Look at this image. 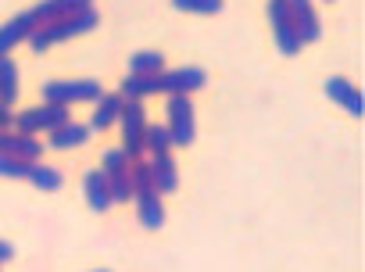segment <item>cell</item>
<instances>
[{"instance_id":"1","label":"cell","mask_w":365,"mask_h":272,"mask_svg":"<svg viewBox=\"0 0 365 272\" xmlns=\"http://www.w3.org/2000/svg\"><path fill=\"white\" fill-rule=\"evenodd\" d=\"M97 22H101L97 8H86V11H79V15H68V19H58V22L36 26V29L29 33V40H26V44H29L36 54H43V51H51L54 44H65V40H76V36H83V33L97 29Z\"/></svg>"},{"instance_id":"2","label":"cell","mask_w":365,"mask_h":272,"mask_svg":"<svg viewBox=\"0 0 365 272\" xmlns=\"http://www.w3.org/2000/svg\"><path fill=\"white\" fill-rule=\"evenodd\" d=\"M104 86L101 79H54L43 86V101L47 104H83V101H101Z\"/></svg>"},{"instance_id":"3","label":"cell","mask_w":365,"mask_h":272,"mask_svg":"<svg viewBox=\"0 0 365 272\" xmlns=\"http://www.w3.org/2000/svg\"><path fill=\"white\" fill-rule=\"evenodd\" d=\"M118 122H122V151H125V158L129 161L143 158V133H147V108H143V101H125Z\"/></svg>"},{"instance_id":"4","label":"cell","mask_w":365,"mask_h":272,"mask_svg":"<svg viewBox=\"0 0 365 272\" xmlns=\"http://www.w3.org/2000/svg\"><path fill=\"white\" fill-rule=\"evenodd\" d=\"M65 122H72V119H68V104H47V101H43V104L22 111V115L15 119V129L26 133V136H36V133H51V129H58V126H65Z\"/></svg>"},{"instance_id":"5","label":"cell","mask_w":365,"mask_h":272,"mask_svg":"<svg viewBox=\"0 0 365 272\" xmlns=\"http://www.w3.org/2000/svg\"><path fill=\"white\" fill-rule=\"evenodd\" d=\"M269 26H272V36H276V51L294 58L301 54V36L294 29V19H290V8H287V0H269Z\"/></svg>"},{"instance_id":"6","label":"cell","mask_w":365,"mask_h":272,"mask_svg":"<svg viewBox=\"0 0 365 272\" xmlns=\"http://www.w3.org/2000/svg\"><path fill=\"white\" fill-rule=\"evenodd\" d=\"M168 133H172V143L175 147H190L194 136H197V122H194V104L190 97H168Z\"/></svg>"},{"instance_id":"7","label":"cell","mask_w":365,"mask_h":272,"mask_svg":"<svg viewBox=\"0 0 365 272\" xmlns=\"http://www.w3.org/2000/svg\"><path fill=\"white\" fill-rule=\"evenodd\" d=\"M205 69L201 65H187V69H165L161 76H158V94H168V97H175V94H182V97H190L194 90H201L205 86Z\"/></svg>"},{"instance_id":"8","label":"cell","mask_w":365,"mask_h":272,"mask_svg":"<svg viewBox=\"0 0 365 272\" xmlns=\"http://www.w3.org/2000/svg\"><path fill=\"white\" fill-rule=\"evenodd\" d=\"M322 90H326V97H329L333 104H340L347 115H354V119L365 115V97H361V90H358L351 79H344V76H329V79L322 83Z\"/></svg>"},{"instance_id":"9","label":"cell","mask_w":365,"mask_h":272,"mask_svg":"<svg viewBox=\"0 0 365 272\" xmlns=\"http://www.w3.org/2000/svg\"><path fill=\"white\" fill-rule=\"evenodd\" d=\"M36 26H40V22H36V11H33V8L0 26V58H11V51H15L19 44H26Z\"/></svg>"},{"instance_id":"10","label":"cell","mask_w":365,"mask_h":272,"mask_svg":"<svg viewBox=\"0 0 365 272\" xmlns=\"http://www.w3.org/2000/svg\"><path fill=\"white\" fill-rule=\"evenodd\" d=\"M287 8H290V19H294V29H297L301 44H315L322 36V22L315 15V4L312 0H287Z\"/></svg>"},{"instance_id":"11","label":"cell","mask_w":365,"mask_h":272,"mask_svg":"<svg viewBox=\"0 0 365 272\" xmlns=\"http://www.w3.org/2000/svg\"><path fill=\"white\" fill-rule=\"evenodd\" d=\"M0 154H11V158H22V161H40L43 154V143L36 136H26V133H8L0 129Z\"/></svg>"},{"instance_id":"12","label":"cell","mask_w":365,"mask_h":272,"mask_svg":"<svg viewBox=\"0 0 365 272\" xmlns=\"http://www.w3.org/2000/svg\"><path fill=\"white\" fill-rule=\"evenodd\" d=\"M93 8V0H43V4H36V22L47 26V22H58V19H68V15H79Z\"/></svg>"},{"instance_id":"13","label":"cell","mask_w":365,"mask_h":272,"mask_svg":"<svg viewBox=\"0 0 365 272\" xmlns=\"http://www.w3.org/2000/svg\"><path fill=\"white\" fill-rule=\"evenodd\" d=\"M150 179H154V190H158L161 197L179 190V168H175L172 154H154V158H150Z\"/></svg>"},{"instance_id":"14","label":"cell","mask_w":365,"mask_h":272,"mask_svg":"<svg viewBox=\"0 0 365 272\" xmlns=\"http://www.w3.org/2000/svg\"><path fill=\"white\" fill-rule=\"evenodd\" d=\"M83 190H86V204L97 211V215H104L108 208H111V193H108V176L101 172V168H90L86 176H83Z\"/></svg>"},{"instance_id":"15","label":"cell","mask_w":365,"mask_h":272,"mask_svg":"<svg viewBox=\"0 0 365 272\" xmlns=\"http://www.w3.org/2000/svg\"><path fill=\"white\" fill-rule=\"evenodd\" d=\"M136 215H140V226H143V229H161V226H165V204H161V193H158V190H143V193H136Z\"/></svg>"},{"instance_id":"16","label":"cell","mask_w":365,"mask_h":272,"mask_svg":"<svg viewBox=\"0 0 365 272\" xmlns=\"http://www.w3.org/2000/svg\"><path fill=\"white\" fill-rule=\"evenodd\" d=\"M90 126H83V122H65V126H58V129H51V147L54 151H68V147H83L86 140H90Z\"/></svg>"},{"instance_id":"17","label":"cell","mask_w":365,"mask_h":272,"mask_svg":"<svg viewBox=\"0 0 365 272\" xmlns=\"http://www.w3.org/2000/svg\"><path fill=\"white\" fill-rule=\"evenodd\" d=\"M150 94H158V76H125L118 83V97L122 101H147Z\"/></svg>"},{"instance_id":"18","label":"cell","mask_w":365,"mask_h":272,"mask_svg":"<svg viewBox=\"0 0 365 272\" xmlns=\"http://www.w3.org/2000/svg\"><path fill=\"white\" fill-rule=\"evenodd\" d=\"M122 97L118 94H104L101 101H97V108H93V119H90V129H108V126H115L118 122V115H122Z\"/></svg>"},{"instance_id":"19","label":"cell","mask_w":365,"mask_h":272,"mask_svg":"<svg viewBox=\"0 0 365 272\" xmlns=\"http://www.w3.org/2000/svg\"><path fill=\"white\" fill-rule=\"evenodd\" d=\"M19 101V65L11 58H0V104H15Z\"/></svg>"},{"instance_id":"20","label":"cell","mask_w":365,"mask_h":272,"mask_svg":"<svg viewBox=\"0 0 365 272\" xmlns=\"http://www.w3.org/2000/svg\"><path fill=\"white\" fill-rule=\"evenodd\" d=\"M129 72H133V76H161V72H165L161 51H136V54L129 58Z\"/></svg>"},{"instance_id":"21","label":"cell","mask_w":365,"mask_h":272,"mask_svg":"<svg viewBox=\"0 0 365 272\" xmlns=\"http://www.w3.org/2000/svg\"><path fill=\"white\" fill-rule=\"evenodd\" d=\"M29 183H33V186H40L43 193H54V190H61V186H65V176H61L58 168H51V165L33 161V168H29Z\"/></svg>"},{"instance_id":"22","label":"cell","mask_w":365,"mask_h":272,"mask_svg":"<svg viewBox=\"0 0 365 272\" xmlns=\"http://www.w3.org/2000/svg\"><path fill=\"white\" fill-rule=\"evenodd\" d=\"M172 133H168V126H150L147 122V133H143V151H150V154H172Z\"/></svg>"},{"instance_id":"23","label":"cell","mask_w":365,"mask_h":272,"mask_svg":"<svg viewBox=\"0 0 365 272\" xmlns=\"http://www.w3.org/2000/svg\"><path fill=\"white\" fill-rule=\"evenodd\" d=\"M104 176H108L111 204H125V201L133 197V176H129V168H122V172H104Z\"/></svg>"},{"instance_id":"24","label":"cell","mask_w":365,"mask_h":272,"mask_svg":"<svg viewBox=\"0 0 365 272\" xmlns=\"http://www.w3.org/2000/svg\"><path fill=\"white\" fill-rule=\"evenodd\" d=\"M172 8L187 15H219L226 8V0H172Z\"/></svg>"},{"instance_id":"25","label":"cell","mask_w":365,"mask_h":272,"mask_svg":"<svg viewBox=\"0 0 365 272\" xmlns=\"http://www.w3.org/2000/svg\"><path fill=\"white\" fill-rule=\"evenodd\" d=\"M129 176H133V197H136V193H143V190H154V179H150V161H143V158L129 161Z\"/></svg>"},{"instance_id":"26","label":"cell","mask_w":365,"mask_h":272,"mask_svg":"<svg viewBox=\"0 0 365 272\" xmlns=\"http://www.w3.org/2000/svg\"><path fill=\"white\" fill-rule=\"evenodd\" d=\"M29 168H33V161L0 154V176H4V179H29Z\"/></svg>"},{"instance_id":"27","label":"cell","mask_w":365,"mask_h":272,"mask_svg":"<svg viewBox=\"0 0 365 272\" xmlns=\"http://www.w3.org/2000/svg\"><path fill=\"white\" fill-rule=\"evenodd\" d=\"M15 258V247L8 243V240H0V265H4V261H11Z\"/></svg>"},{"instance_id":"28","label":"cell","mask_w":365,"mask_h":272,"mask_svg":"<svg viewBox=\"0 0 365 272\" xmlns=\"http://www.w3.org/2000/svg\"><path fill=\"white\" fill-rule=\"evenodd\" d=\"M97 272H111V268H97Z\"/></svg>"}]
</instances>
